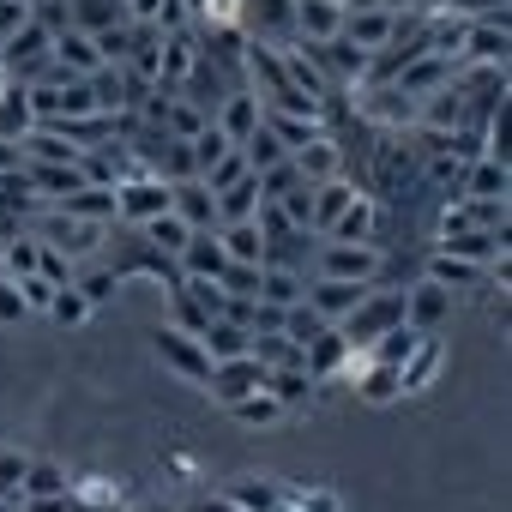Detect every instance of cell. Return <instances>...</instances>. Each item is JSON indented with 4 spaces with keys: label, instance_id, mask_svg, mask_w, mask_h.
I'll return each mask as SVG.
<instances>
[{
    "label": "cell",
    "instance_id": "1",
    "mask_svg": "<svg viewBox=\"0 0 512 512\" xmlns=\"http://www.w3.org/2000/svg\"><path fill=\"white\" fill-rule=\"evenodd\" d=\"M386 272V247L380 241H314L308 278H344V284H380Z\"/></svg>",
    "mask_w": 512,
    "mask_h": 512
},
{
    "label": "cell",
    "instance_id": "2",
    "mask_svg": "<svg viewBox=\"0 0 512 512\" xmlns=\"http://www.w3.org/2000/svg\"><path fill=\"white\" fill-rule=\"evenodd\" d=\"M109 229H115V223H85V217H67L61 205H43V217L31 223V235H37L43 247L67 253L73 266H79V260H97V247L109 241Z\"/></svg>",
    "mask_w": 512,
    "mask_h": 512
},
{
    "label": "cell",
    "instance_id": "3",
    "mask_svg": "<svg viewBox=\"0 0 512 512\" xmlns=\"http://www.w3.org/2000/svg\"><path fill=\"white\" fill-rule=\"evenodd\" d=\"M392 326H404V290L368 284V296L338 320V338H344L350 350H362V344H374V338H380V332H392Z\"/></svg>",
    "mask_w": 512,
    "mask_h": 512
},
{
    "label": "cell",
    "instance_id": "4",
    "mask_svg": "<svg viewBox=\"0 0 512 512\" xmlns=\"http://www.w3.org/2000/svg\"><path fill=\"white\" fill-rule=\"evenodd\" d=\"M506 7L500 13H488V19H464V37H458V67H506V43H512V31H506Z\"/></svg>",
    "mask_w": 512,
    "mask_h": 512
},
{
    "label": "cell",
    "instance_id": "5",
    "mask_svg": "<svg viewBox=\"0 0 512 512\" xmlns=\"http://www.w3.org/2000/svg\"><path fill=\"white\" fill-rule=\"evenodd\" d=\"M151 350H157V362H163L169 374H181V380L205 386V374H211V356H205V344H199L193 332H181V326H157Z\"/></svg>",
    "mask_w": 512,
    "mask_h": 512
},
{
    "label": "cell",
    "instance_id": "6",
    "mask_svg": "<svg viewBox=\"0 0 512 512\" xmlns=\"http://www.w3.org/2000/svg\"><path fill=\"white\" fill-rule=\"evenodd\" d=\"M452 308H458V296H452L446 284H434V278L404 284V326H416V332H440V326L452 320Z\"/></svg>",
    "mask_w": 512,
    "mask_h": 512
},
{
    "label": "cell",
    "instance_id": "7",
    "mask_svg": "<svg viewBox=\"0 0 512 512\" xmlns=\"http://www.w3.org/2000/svg\"><path fill=\"white\" fill-rule=\"evenodd\" d=\"M266 386V368L253 362V350L247 356H229V362H211V374H205V392L229 410V404H241L247 392H260Z\"/></svg>",
    "mask_w": 512,
    "mask_h": 512
},
{
    "label": "cell",
    "instance_id": "8",
    "mask_svg": "<svg viewBox=\"0 0 512 512\" xmlns=\"http://www.w3.org/2000/svg\"><path fill=\"white\" fill-rule=\"evenodd\" d=\"M157 211H169V181L163 175H133V181L115 187V223H145Z\"/></svg>",
    "mask_w": 512,
    "mask_h": 512
},
{
    "label": "cell",
    "instance_id": "9",
    "mask_svg": "<svg viewBox=\"0 0 512 512\" xmlns=\"http://www.w3.org/2000/svg\"><path fill=\"white\" fill-rule=\"evenodd\" d=\"M440 368H446V344H440L434 332H422L416 350L398 362V392H404V398H422V392L440 380Z\"/></svg>",
    "mask_w": 512,
    "mask_h": 512
},
{
    "label": "cell",
    "instance_id": "10",
    "mask_svg": "<svg viewBox=\"0 0 512 512\" xmlns=\"http://www.w3.org/2000/svg\"><path fill=\"white\" fill-rule=\"evenodd\" d=\"M260 115H266V103H260V91H247V85H235V91L211 109V121H217V133H223L229 145H241L253 127H260Z\"/></svg>",
    "mask_w": 512,
    "mask_h": 512
},
{
    "label": "cell",
    "instance_id": "11",
    "mask_svg": "<svg viewBox=\"0 0 512 512\" xmlns=\"http://www.w3.org/2000/svg\"><path fill=\"white\" fill-rule=\"evenodd\" d=\"M290 163H296V175H302V181H314V187H320V181L344 175V145H338V133L326 127V133H314L308 145H296V151H290Z\"/></svg>",
    "mask_w": 512,
    "mask_h": 512
},
{
    "label": "cell",
    "instance_id": "12",
    "mask_svg": "<svg viewBox=\"0 0 512 512\" xmlns=\"http://www.w3.org/2000/svg\"><path fill=\"white\" fill-rule=\"evenodd\" d=\"M350 49H362V55H374V49H386L392 37H398V13H386V7H362V13H344V31H338Z\"/></svg>",
    "mask_w": 512,
    "mask_h": 512
},
{
    "label": "cell",
    "instance_id": "13",
    "mask_svg": "<svg viewBox=\"0 0 512 512\" xmlns=\"http://www.w3.org/2000/svg\"><path fill=\"white\" fill-rule=\"evenodd\" d=\"M169 211H175L187 229H217V193H211L199 175H187V181H169Z\"/></svg>",
    "mask_w": 512,
    "mask_h": 512
},
{
    "label": "cell",
    "instance_id": "14",
    "mask_svg": "<svg viewBox=\"0 0 512 512\" xmlns=\"http://www.w3.org/2000/svg\"><path fill=\"white\" fill-rule=\"evenodd\" d=\"M440 253H458V260H470V266H500L506 260V229H458V235H446V241H434Z\"/></svg>",
    "mask_w": 512,
    "mask_h": 512
},
{
    "label": "cell",
    "instance_id": "15",
    "mask_svg": "<svg viewBox=\"0 0 512 512\" xmlns=\"http://www.w3.org/2000/svg\"><path fill=\"white\" fill-rule=\"evenodd\" d=\"M452 79H458V61H452V55H416V61H410V67H404L392 85H398V91H410V97L422 103V97L446 91Z\"/></svg>",
    "mask_w": 512,
    "mask_h": 512
},
{
    "label": "cell",
    "instance_id": "16",
    "mask_svg": "<svg viewBox=\"0 0 512 512\" xmlns=\"http://www.w3.org/2000/svg\"><path fill=\"white\" fill-rule=\"evenodd\" d=\"M362 296H368V284H344V278H308V296H302V302H308V308H314L326 326H338V320H344V314H350Z\"/></svg>",
    "mask_w": 512,
    "mask_h": 512
},
{
    "label": "cell",
    "instance_id": "17",
    "mask_svg": "<svg viewBox=\"0 0 512 512\" xmlns=\"http://www.w3.org/2000/svg\"><path fill=\"white\" fill-rule=\"evenodd\" d=\"M344 31V0H296V43H332Z\"/></svg>",
    "mask_w": 512,
    "mask_h": 512
},
{
    "label": "cell",
    "instance_id": "18",
    "mask_svg": "<svg viewBox=\"0 0 512 512\" xmlns=\"http://www.w3.org/2000/svg\"><path fill=\"white\" fill-rule=\"evenodd\" d=\"M175 266H181V278H217L229 260H223V241H217V229H193L187 235V247L175 253Z\"/></svg>",
    "mask_w": 512,
    "mask_h": 512
},
{
    "label": "cell",
    "instance_id": "19",
    "mask_svg": "<svg viewBox=\"0 0 512 512\" xmlns=\"http://www.w3.org/2000/svg\"><path fill=\"white\" fill-rule=\"evenodd\" d=\"M344 362H350V344L338 338V326H326L308 350H302V368L320 380V386H332V380H344Z\"/></svg>",
    "mask_w": 512,
    "mask_h": 512
},
{
    "label": "cell",
    "instance_id": "20",
    "mask_svg": "<svg viewBox=\"0 0 512 512\" xmlns=\"http://www.w3.org/2000/svg\"><path fill=\"white\" fill-rule=\"evenodd\" d=\"M217 241H223V260L229 266H266V235L260 223H217Z\"/></svg>",
    "mask_w": 512,
    "mask_h": 512
},
{
    "label": "cell",
    "instance_id": "21",
    "mask_svg": "<svg viewBox=\"0 0 512 512\" xmlns=\"http://www.w3.org/2000/svg\"><path fill=\"white\" fill-rule=\"evenodd\" d=\"M506 187H512V163H494V157H476L458 175V199H506Z\"/></svg>",
    "mask_w": 512,
    "mask_h": 512
},
{
    "label": "cell",
    "instance_id": "22",
    "mask_svg": "<svg viewBox=\"0 0 512 512\" xmlns=\"http://www.w3.org/2000/svg\"><path fill=\"white\" fill-rule=\"evenodd\" d=\"M326 241H380V199L356 193V199L344 205V217L326 229Z\"/></svg>",
    "mask_w": 512,
    "mask_h": 512
},
{
    "label": "cell",
    "instance_id": "23",
    "mask_svg": "<svg viewBox=\"0 0 512 512\" xmlns=\"http://www.w3.org/2000/svg\"><path fill=\"white\" fill-rule=\"evenodd\" d=\"M67 488H73V470L55 464V458H31L25 476H19V500H55V494H67Z\"/></svg>",
    "mask_w": 512,
    "mask_h": 512
},
{
    "label": "cell",
    "instance_id": "24",
    "mask_svg": "<svg viewBox=\"0 0 512 512\" xmlns=\"http://www.w3.org/2000/svg\"><path fill=\"white\" fill-rule=\"evenodd\" d=\"M422 278H434V284H446V290L458 296V290H476V284L488 278V266H470V260H458V253H440V247H434L428 260H422Z\"/></svg>",
    "mask_w": 512,
    "mask_h": 512
},
{
    "label": "cell",
    "instance_id": "25",
    "mask_svg": "<svg viewBox=\"0 0 512 512\" xmlns=\"http://www.w3.org/2000/svg\"><path fill=\"white\" fill-rule=\"evenodd\" d=\"M302 296H308V272H296V266H260V296H253V302L296 308Z\"/></svg>",
    "mask_w": 512,
    "mask_h": 512
},
{
    "label": "cell",
    "instance_id": "26",
    "mask_svg": "<svg viewBox=\"0 0 512 512\" xmlns=\"http://www.w3.org/2000/svg\"><path fill=\"white\" fill-rule=\"evenodd\" d=\"M55 67L73 73V79H91L103 67V55H97V43L85 31H55Z\"/></svg>",
    "mask_w": 512,
    "mask_h": 512
},
{
    "label": "cell",
    "instance_id": "27",
    "mask_svg": "<svg viewBox=\"0 0 512 512\" xmlns=\"http://www.w3.org/2000/svg\"><path fill=\"white\" fill-rule=\"evenodd\" d=\"M314 386H320V380H314L308 368H266V392L284 404V416H290V410H308V404H314Z\"/></svg>",
    "mask_w": 512,
    "mask_h": 512
},
{
    "label": "cell",
    "instance_id": "28",
    "mask_svg": "<svg viewBox=\"0 0 512 512\" xmlns=\"http://www.w3.org/2000/svg\"><path fill=\"white\" fill-rule=\"evenodd\" d=\"M109 25H127V7H121V0H67V31L97 37V31H109Z\"/></svg>",
    "mask_w": 512,
    "mask_h": 512
},
{
    "label": "cell",
    "instance_id": "29",
    "mask_svg": "<svg viewBox=\"0 0 512 512\" xmlns=\"http://www.w3.org/2000/svg\"><path fill=\"white\" fill-rule=\"evenodd\" d=\"M350 392H356L362 404H374V410L404 398V392H398V368H386V362H362V368H356V380H350Z\"/></svg>",
    "mask_w": 512,
    "mask_h": 512
},
{
    "label": "cell",
    "instance_id": "30",
    "mask_svg": "<svg viewBox=\"0 0 512 512\" xmlns=\"http://www.w3.org/2000/svg\"><path fill=\"white\" fill-rule=\"evenodd\" d=\"M37 260H43V241H37L31 229L0 235V272H7V278H31V272H37Z\"/></svg>",
    "mask_w": 512,
    "mask_h": 512
},
{
    "label": "cell",
    "instance_id": "31",
    "mask_svg": "<svg viewBox=\"0 0 512 512\" xmlns=\"http://www.w3.org/2000/svg\"><path fill=\"white\" fill-rule=\"evenodd\" d=\"M356 193H362V187H356V181H344V175L320 181V187H314V235H326V229L344 217V205H350Z\"/></svg>",
    "mask_w": 512,
    "mask_h": 512
},
{
    "label": "cell",
    "instance_id": "32",
    "mask_svg": "<svg viewBox=\"0 0 512 512\" xmlns=\"http://www.w3.org/2000/svg\"><path fill=\"white\" fill-rule=\"evenodd\" d=\"M199 344H205L211 362H229V356H247V350H253V332L235 326V320H211V326L199 332Z\"/></svg>",
    "mask_w": 512,
    "mask_h": 512
},
{
    "label": "cell",
    "instance_id": "33",
    "mask_svg": "<svg viewBox=\"0 0 512 512\" xmlns=\"http://www.w3.org/2000/svg\"><path fill=\"white\" fill-rule=\"evenodd\" d=\"M61 211L67 217H85V223H115V187H79V193H67L61 199Z\"/></svg>",
    "mask_w": 512,
    "mask_h": 512
},
{
    "label": "cell",
    "instance_id": "34",
    "mask_svg": "<svg viewBox=\"0 0 512 512\" xmlns=\"http://www.w3.org/2000/svg\"><path fill=\"white\" fill-rule=\"evenodd\" d=\"M223 494H229L241 512H272V506L284 500V488L266 482V476H235V482H223Z\"/></svg>",
    "mask_w": 512,
    "mask_h": 512
},
{
    "label": "cell",
    "instance_id": "35",
    "mask_svg": "<svg viewBox=\"0 0 512 512\" xmlns=\"http://www.w3.org/2000/svg\"><path fill=\"white\" fill-rule=\"evenodd\" d=\"M260 205H266V199H260V181L241 175L235 187H223V193H217V223H247Z\"/></svg>",
    "mask_w": 512,
    "mask_h": 512
},
{
    "label": "cell",
    "instance_id": "36",
    "mask_svg": "<svg viewBox=\"0 0 512 512\" xmlns=\"http://www.w3.org/2000/svg\"><path fill=\"white\" fill-rule=\"evenodd\" d=\"M235 151L247 157V169H253V175H260V169H272V163H284V157H290V151H284V139H278V133H272L266 121L253 127V133H247V139H241Z\"/></svg>",
    "mask_w": 512,
    "mask_h": 512
},
{
    "label": "cell",
    "instance_id": "37",
    "mask_svg": "<svg viewBox=\"0 0 512 512\" xmlns=\"http://www.w3.org/2000/svg\"><path fill=\"white\" fill-rule=\"evenodd\" d=\"M205 121H211V115H205L199 103H187L181 91H169V103H163V121H157V127H163L169 139H193V133H199Z\"/></svg>",
    "mask_w": 512,
    "mask_h": 512
},
{
    "label": "cell",
    "instance_id": "38",
    "mask_svg": "<svg viewBox=\"0 0 512 512\" xmlns=\"http://www.w3.org/2000/svg\"><path fill=\"white\" fill-rule=\"evenodd\" d=\"M133 229H139L157 253H181V247H187V235H193L175 211H157V217H145V223H133Z\"/></svg>",
    "mask_w": 512,
    "mask_h": 512
},
{
    "label": "cell",
    "instance_id": "39",
    "mask_svg": "<svg viewBox=\"0 0 512 512\" xmlns=\"http://www.w3.org/2000/svg\"><path fill=\"white\" fill-rule=\"evenodd\" d=\"M416 338H422L416 326H392V332H380L374 344H362V356H368V362H386V368H398V362L416 350Z\"/></svg>",
    "mask_w": 512,
    "mask_h": 512
},
{
    "label": "cell",
    "instance_id": "40",
    "mask_svg": "<svg viewBox=\"0 0 512 512\" xmlns=\"http://www.w3.org/2000/svg\"><path fill=\"white\" fill-rule=\"evenodd\" d=\"M31 127H37V115L25 103V85H13L7 97H0V139H25Z\"/></svg>",
    "mask_w": 512,
    "mask_h": 512
},
{
    "label": "cell",
    "instance_id": "41",
    "mask_svg": "<svg viewBox=\"0 0 512 512\" xmlns=\"http://www.w3.org/2000/svg\"><path fill=\"white\" fill-rule=\"evenodd\" d=\"M235 410V422H247V428H272V422H284V404L260 386V392H247L241 404H229Z\"/></svg>",
    "mask_w": 512,
    "mask_h": 512
},
{
    "label": "cell",
    "instance_id": "42",
    "mask_svg": "<svg viewBox=\"0 0 512 512\" xmlns=\"http://www.w3.org/2000/svg\"><path fill=\"white\" fill-rule=\"evenodd\" d=\"M73 290H79L91 308H103V302H115L121 278H115V266H91V272H73Z\"/></svg>",
    "mask_w": 512,
    "mask_h": 512
},
{
    "label": "cell",
    "instance_id": "43",
    "mask_svg": "<svg viewBox=\"0 0 512 512\" xmlns=\"http://www.w3.org/2000/svg\"><path fill=\"white\" fill-rule=\"evenodd\" d=\"M73 500H85V506H103V512H121V482L109 488V476H73V488H67Z\"/></svg>",
    "mask_w": 512,
    "mask_h": 512
},
{
    "label": "cell",
    "instance_id": "44",
    "mask_svg": "<svg viewBox=\"0 0 512 512\" xmlns=\"http://www.w3.org/2000/svg\"><path fill=\"white\" fill-rule=\"evenodd\" d=\"M91 314H97V308H91L73 284H67V290H55V302H49V320H55V326H67V332H79Z\"/></svg>",
    "mask_w": 512,
    "mask_h": 512
},
{
    "label": "cell",
    "instance_id": "45",
    "mask_svg": "<svg viewBox=\"0 0 512 512\" xmlns=\"http://www.w3.org/2000/svg\"><path fill=\"white\" fill-rule=\"evenodd\" d=\"M272 205H278L296 229H314V181H296V187H290V193H278Z\"/></svg>",
    "mask_w": 512,
    "mask_h": 512
},
{
    "label": "cell",
    "instance_id": "46",
    "mask_svg": "<svg viewBox=\"0 0 512 512\" xmlns=\"http://www.w3.org/2000/svg\"><path fill=\"white\" fill-rule=\"evenodd\" d=\"M241 175H253V169H247V157H241V151H235V145H229V151H223V157H217V163H211V169H205V175H199V181H205V187H211V193H223V187H235V181H241Z\"/></svg>",
    "mask_w": 512,
    "mask_h": 512
},
{
    "label": "cell",
    "instance_id": "47",
    "mask_svg": "<svg viewBox=\"0 0 512 512\" xmlns=\"http://www.w3.org/2000/svg\"><path fill=\"white\" fill-rule=\"evenodd\" d=\"M320 332H326V320H320V314H314L308 302H296V308L284 314V338H290V344H302V350H308V344H314Z\"/></svg>",
    "mask_w": 512,
    "mask_h": 512
},
{
    "label": "cell",
    "instance_id": "48",
    "mask_svg": "<svg viewBox=\"0 0 512 512\" xmlns=\"http://www.w3.org/2000/svg\"><path fill=\"white\" fill-rule=\"evenodd\" d=\"M31 452H13V446H0V506H19V476H25Z\"/></svg>",
    "mask_w": 512,
    "mask_h": 512
},
{
    "label": "cell",
    "instance_id": "49",
    "mask_svg": "<svg viewBox=\"0 0 512 512\" xmlns=\"http://www.w3.org/2000/svg\"><path fill=\"white\" fill-rule=\"evenodd\" d=\"M169 314H175L169 326H181V332H193V338H199V332L211 326V314H205V308H199V302H193L187 290H169Z\"/></svg>",
    "mask_w": 512,
    "mask_h": 512
},
{
    "label": "cell",
    "instance_id": "50",
    "mask_svg": "<svg viewBox=\"0 0 512 512\" xmlns=\"http://www.w3.org/2000/svg\"><path fill=\"white\" fill-rule=\"evenodd\" d=\"M217 290L253 302V296H260V266H223V272H217Z\"/></svg>",
    "mask_w": 512,
    "mask_h": 512
},
{
    "label": "cell",
    "instance_id": "51",
    "mask_svg": "<svg viewBox=\"0 0 512 512\" xmlns=\"http://www.w3.org/2000/svg\"><path fill=\"white\" fill-rule=\"evenodd\" d=\"M19 284V302H25V314H49V302H55V284L43 278V272H31V278H13Z\"/></svg>",
    "mask_w": 512,
    "mask_h": 512
},
{
    "label": "cell",
    "instance_id": "52",
    "mask_svg": "<svg viewBox=\"0 0 512 512\" xmlns=\"http://www.w3.org/2000/svg\"><path fill=\"white\" fill-rule=\"evenodd\" d=\"M284 500H290L296 512H344L332 488H284Z\"/></svg>",
    "mask_w": 512,
    "mask_h": 512
},
{
    "label": "cell",
    "instance_id": "53",
    "mask_svg": "<svg viewBox=\"0 0 512 512\" xmlns=\"http://www.w3.org/2000/svg\"><path fill=\"white\" fill-rule=\"evenodd\" d=\"M31 314H25V302H19V284L0 272V326H25Z\"/></svg>",
    "mask_w": 512,
    "mask_h": 512
},
{
    "label": "cell",
    "instance_id": "54",
    "mask_svg": "<svg viewBox=\"0 0 512 512\" xmlns=\"http://www.w3.org/2000/svg\"><path fill=\"white\" fill-rule=\"evenodd\" d=\"M37 272L55 284V290H67L73 284V260H67V253H55V247H43V260H37Z\"/></svg>",
    "mask_w": 512,
    "mask_h": 512
},
{
    "label": "cell",
    "instance_id": "55",
    "mask_svg": "<svg viewBox=\"0 0 512 512\" xmlns=\"http://www.w3.org/2000/svg\"><path fill=\"white\" fill-rule=\"evenodd\" d=\"M500 7H506V0H440V13H452V19H488Z\"/></svg>",
    "mask_w": 512,
    "mask_h": 512
},
{
    "label": "cell",
    "instance_id": "56",
    "mask_svg": "<svg viewBox=\"0 0 512 512\" xmlns=\"http://www.w3.org/2000/svg\"><path fill=\"white\" fill-rule=\"evenodd\" d=\"M25 19H31V0H0V43H7Z\"/></svg>",
    "mask_w": 512,
    "mask_h": 512
},
{
    "label": "cell",
    "instance_id": "57",
    "mask_svg": "<svg viewBox=\"0 0 512 512\" xmlns=\"http://www.w3.org/2000/svg\"><path fill=\"white\" fill-rule=\"evenodd\" d=\"M13 169H25V151L19 139H0V175H13Z\"/></svg>",
    "mask_w": 512,
    "mask_h": 512
},
{
    "label": "cell",
    "instance_id": "58",
    "mask_svg": "<svg viewBox=\"0 0 512 512\" xmlns=\"http://www.w3.org/2000/svg\"><path fill=\"white\" fill-rule=\"evenodd\" d=\"M193 512H241V506H235V500H229V494H211V500H199V506H193Z\"/></svg>",
    "mask_w": 512,
    "mask_h": 512
},
{
    "label": "cell",
    "instance_id": "59",
    "mask_svg": "<svg viewBox=\"0 0 512 512\" xmlns=\"http://www.w3.org/2000/svg\"><path fill=\"white\" fill-rule=\"evenodd\" d=\"M133 512H175V506H163V500H145V506H133Z\"/></svg>",
    "mask_w": 512,
    "mask_h": 512
},
{
    "label": "cell",
    "instance_id": "60",
    "mask_svg": "<svg viewBox=\"0 0 512 512\" xmlns=\"http://www.w3.org/2000/svg\"><path fill=\"white\" fill-rule=\"evenodd\" d=\"M0 61H7V43H0Z\"/></svg>",
    "mask_w": 512,
    "mask_h": 512
}]
</instances>
